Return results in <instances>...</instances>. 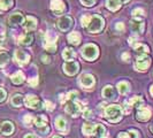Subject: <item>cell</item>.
Returning a JSON list of instances; mask_svg holds the SVG:
<instances>
[{"label":"cell","instance_id":"1","mask_svg":"<svg viewBox=\"0 0 153 138\" xmlns=\"http://www.w3.org/2000/svg\"><path fill=\"white\" fill-rule=\"evenodd\" d=\"M105 116L111 122H119L122 117V108L119 105H111L105 111Z\"/></svg>","mask_w":153,"mask_h":138},{"label":"cell","instance_id":"2","mask_svg":"<svg viewBox=\"0 0 153 138\" xmlns=\"http://www.w3.org/2000/svg\"><path fill=\"white\" fill-rule=\"evenodd\" d=\"M104 28V20L102 17L99 15H93L91 16V20L88 24V30L91 33H97L100 32Z\"/></svg>","mask_w":153,"mask_h":138},{"label":"cell","instance_id":"3","mask_svg":"<svg viewBox=\"0 0 153 138\" xmlns=\"http://www.w3.org/2000/svg\"><path fill=\"white\" fill-rule=\"evenodd\" d=\"M98 47L96 45H93V44H88V45H85L83 48H82V55H83V58L86 59V60H94L97 56H98Z\"/></svg>","mask_w":153,"mask_h":138},{"label":"cell","instance_id":"4","mask_svg":"<svg viewBox=\"0 0 153 138\" xmlns=\"http://www.w3.org/2000/svg\"><path fill=\"white\" fill-rule=\"evenodd\" d=\"M83 109V105L82 102L77 101V100H68L67 106H66V112L68 114L73 115V116H77V114Z\"/></svg>","mask_w":153,"mask_h":138},{"label":"cell","instance_id":"5","mask_svg":"<svg viewBox=\"0 0 153 138\" xmlns=\"http://www.w3.org/2000/svg\"><path fill=\"white\" fill-rule=\"evenodd\" d=\"M150 63H151L150 58L147 55H144V53H143L137 58V60L135 62V68L139 71H145L146 69L150 67Z\"/></svg>","mask_w":153,"mask_h":138},{"label":"cell","instance_id":"6","mask_svg":"<svg viewBox=\"0 0 153 138\" xmlns=\"http://www.w3.org/2000/svg\"><path fill=\"white\" fill-rule=\"evenodd\" d=\"M78 69H79V66H78V63L76 61L69 60V61H67L63 65V70H65V73L67 75H69V76H73V75L77 74Z\"/></svg>","mask_w":153,"mask_h":138},{"label":"cell","instance_id":"7","mask_svg":"<svg viewBox=\"0 0 153 138\" xmlns=\"http://www.w3.org/2000/svg\"><path fill=\"white\" fill-rule=\"evenodd\" d=\"M14 59H15V61L20 66H24V65H27L29 62L30 56H29V54L27 53V52L21 51V50H17V51H15V54H14Z\"/></svg>","mask_w":153,"mask_h":138},{"label":"cell","instance_id":"8","mask_svg":"<svg viewBox=\"0 0 153 138\" xmlns=\"http://www.w3.org/2000/svg\"><path fill=\"white\" fill-rule=\"evenodd\" d=\"M24 104L29 108H35V109L39 108L40 105H42L40 100H39L36 96H33V94H28V96L25 97V99H24Z\"/></svg>","mask_w":153,"mask_h":138},{"label":"cell","instance_id":"9","mask_svg":"<svg viewBox=\"0 0 153 138\" xmlns=\"http://www.w3.org/2000/svg\"><path fill=\"white\" fill-rule=\"evenodd\" d=\"M58 27L61 31H68L73 27V19L69 16H63L58 21Z\"/></svg>","mask_w":153,"mask_h":138},{"label":"cell","instance_id":"10","mask_svg":"<svg viewBox=\"0 0 153 138\" xmlns=\"http://www.w3.org/2000/svg\"><path fill=\"white\" fill-rule=\"evenodd\" d=\"M137 113H136V116L139 121H147L150 117H151V111L147 107H137Z\"/></svg>","mask_w":153,"mask_h":138},{"label":"cell","instance_id":"11","mask_svg":"<svg viewBox=\"0 0 153 138\" xmlns=\"http://www.w3.org/2000/svg\"><path fill=\"white\" fill-rule=\"evenodd\" d=\"M51 10L55 15H60L65 10V4L61 0H52L51 1Z\"/></svg>","mask_w":153,"mask_h":138},{"label":"cell","instance_id":"12","mask_svg":"<svg viewBox=\"0 0 153 138\" xmlns=\"http://www.w3.org/2000/svg\"><path fill=\"white\" fill-rule=\"evenodd\" d=\"M23 27H24V30L27 31V32L33 31L36 29V27H37V20L35 17H32V16H28L25 19V21H24V25Z\"/></svg>","mask_w":153,"mask_h":138},{"label":"cell","instance_id":"13","mask_svg":"<svg viewBox=\"0 0 153 138\" xmlns=\"http://www.w3.org/2000/svg\"><path fill=\"white\" fill-rule=\"evenodd\" d=\"M130 27L131 30L135 31V32H138V33H142L144 31V22L142 20H138V19H135V20H131L130 21Z\"/></svg>","mask_w":153,"mask_h":138},{"label":"cell","instance_id":"14","mask_svg":"<svg viewBox=\"0 0 153 138\" xmlns=\"http://www.w3.org/2000/svg\"><path fill=\"white\" fill-rule=\"evenodd\" d=\"M94 84V77L90 74H84L81 78V85L83 88H91Z\"/></svg>","mask_w":153,"mask_h":138},{"label":"cell","instance_id":"15","mask_svg":"<svg viewBox=\"0 0 153 138\" xmlns=\"http://www.w3.org/2000/svg\"><path fill=\"white\" fill-rule=\"evenodd\" d=\"M13 131H14V125H13V123L9 122V121H6V122H4L1 124V127H0V132L2 134V135H10V134H13Z\"/></svg>","mask_w":153,"mask_h":138},{"label":"cell","instance_id":"16","mask_svg":"<svg viewBox=\"0 0 153 138\" xmlns=\"http://www.w3.org/2000/svg\"><path fill=\"white\" fill-rule=\"evenodd\" d=\"M8 21H9L10 25H20L24 21V17L20 13H14V14H12V15L9 16V20Z\"/></svg>","mask_w":153,"mask_h":138},{"label":"cell","instance_id":"17","mask_svg":"<svg viewBox=\"0 0 153 138\" xmlns=\"http://www.w3.org/2000/svg\"><path fill=\"white\" fill-rule=\"evenodd\" d=\"M115 91L114 88L112 85H106L104 89H102V97L106 98V99H114Z\"/></svg>","mask_w":153,"mask_h":138},{"label":"cell","instance_id":"18","mask_svg":"<svg viewBox=\"0 0 153 138\" xmlns=\"http://www.w3.org/2000/svg\"><path fill=\"white\" fill-rule=\"evenodd\" d=\"M92 135L96 136V137H105L106 136V129H105V127L102 124H96Z\"/></svg>","mask_w":153,"mask_h":138},{"label":"cell","instance_id":"19","mask_svg":"<svg viewBox=\"0 0 153 138\" xmlns=\"http://www.w3.org/2000/svg\"><path fill=\"white\" fill-rule=\"evenodd\" d=\"M55 127H56V129L59 131H61V132H65V131L67 130V123H66V120L63 119V117H56V120H55Z\"/></svg>","mask_w":153,"mask_h":138},{"label":"cell","instance_id":"20","mask_svg":"<svg viewBox=\"0 0 153 138\" xmlns=\"http://www.w3.org/2000/svg\"><path fill=\"white\" fill-rule=\"evenodd\" d=\"M32 40H33V37H32V35L30 33H25V35H23L20 37L19 39V43L23 46H29L32 43Z\"/></svg>","mask_w":153,"mask_h":138},{"label":"cell","instance_id":"21","mask_svg":"<svg viewBox=\"0 0 153 138\" xmlns=\"http://www.w3.org/2000/svg\"><path fill=\"white\" fill-rule=\"evenodd\" d=\"M10 102H12V105H13L14 107H21V106H22V104L24 102L23 96L19 94V93H17V94H14V96L12 97Z\"/></svg>","mask_w":153,"mask_h":138},{"label":"cell","instance_id":"22","mask_svg":"<svg viewBox=\"0 0 153 138\" xmlns=\"http://www.w3.org/2000/svg\"><path fill=\"white\" fill-rule=\"evenodd\" d=\"M121 0H107L106 1V6H107L111 10H113V12H115V10H117L119 8L121 7Z\"/></svg>","mask_w":153,"mask_h":138},{"label":"cell","instance_id":"23","mask_svg":"<svg viewBox=\"0 0 153 138\" xmlns=\"http://www.w3.org/2000/svg\"><path fill=\"white\" fill-rule=\"evenodd\" d=\"M68 42L70 44H73V45H77L78 43H79V40H81V36H79V33H77V32H70L68 35Z\"/></svg>","mask_w":153,"mask_h":138},{"label":"cell","instance_id":"24","mask_svg":"<svg viewBox=\"0 0 153 138\" xmlns=\"http://www.w3.org/2000/svg\"><path fill=\"white\" fill-rule=\"evenodd\" d=\"M12 82L14 83V84H21L23 83V81H24V75H23L22 71H16L15 74L12 76Z\"/></svg>","mask_w":153,"mask_h":138},{"label":"cell","instance_id":"25","mask_svg":"<svg viewBox=\"0 0 153 138\" xmlns=\"http://www.w3.org/2000/svg\"><path fill=\"white\" fill-rule=\"evenodd\" d=\"M143 102H144V100L142 99V97H139V96H136V97H134L129 100L130 107H139V106L143 105Z\"/></svg>","mask_w":153,"mask_h":138},{"label":"cell","instance_id":"26","mask_svg":"<svg viewBox=\"0 0 153 138\" xmlns=\"http://www.w3.org/2000/svg\"><path fill=\"white\" fill-rule=\"evenodd\" d=\"M93 129H94V124L93 123H84V125H83V134H84L85 136H92V134H93Z\"/></svg>","mask_w":153,"mask_h":138},{"label":"cell","instance_id":"27","mask_svg":"<svg viewBox=\"0 0 153 138\" xmlns=\"http://www.w3.org/2000/svg\"><path fill=\"white\" fill-rule=\"evenodd\" d=\"M62 58L65 59V60H73L74 58H75V52L71 50V48H65L63 50V52H62Z\"/></svg>","mask_w":153,"mask_h":138},{"label":"cell","instance_id":"28","mask_svg":"<svg viewBox=\"0 0 153 138\" xmlns=\"http://www.w3.org/2000/svg\"><path fill=\"white\" fill-rule=\"evenodd\" d=\"M134 46V50L137 52V53H147L150 50H149V47L146 45H144V44H140V43H135V45Z\"/></svg>","mask_w":153,"mask_h":138},{"label":"cell","instance_id":"29","mask_svg":"<svg viewBox=\"0 0 153 138\" xmlns=\"http://www.w3.org/2000/svg\"><path fill=\"white\" fill-rule=\"evenodd\" d=\"M117 90H119V92L121 94H127L129 92V90H130V86H129V84L127 82H120L117 84Z\"/></svg>","mask_w":153,"mask_h":138},{"label":"cell","instance_id":"30","mask_svg":"<svg viewBox=\"0 0 153 138\" xmlns=\"http://www.w3.org/2000/svg\"><path fill=\"white\" fill-rule=\"evenodd\" d=\"M44 48H45L46 51L53 53V52L56 51V44H55V42H48V40H45V43H44Z\"/></svg>","mask_w":153,"mask_h":138},{"label":"cell","instance_id":"31","mask_svg":"<svg viewBox=\"0 0 153 138\" xmlns=\"http://www.w3.org/2000/svg\"><path fill=\"white\" fill-rule=\"evenodd\" d=\"M13 1L12 0H0V12L7 10L8 8L12 7Z\"/></svg>","mask_w":153,"mask_h":138},{"label":"cell","instance_id":"32","mask_svg":"<svg viewBox=\"0 0 153 138\" xmlns=\"http://www.w3.org/2000/svg\"><path fill=\"white\" fill-rule=\"evenodd\" d=\"M35 124L38 127V128H42V127H45L47 125V119L45 116H38L35 119Z\"/></svg>","mask_w":153,"mask_h":138},{"label":"cell","instance_id":"33","mask_svg":"<svg viewBox=\"0 0 153 138\" xmlns=\"http://www.w3.org/2000/svg\"><path fill=\"white\" fill-rule=\"evenodd\" d=\"M8 60H9V55L6 52H1L0 53V68L5 67L8 63Z\"/></svg>","mask_w":153,"mask_h":138},{"label":"cell","instance_id":"34","mask_svg":"<svg viewBox=\"0 0 153 138\" xmlns=\"http://www.w3.org/2000/svg\"><path fill=\"white\" fill-rule=\"evenodd\" d=\"M23 122H24V124L27 127H31L33 124V122H35V119H33V116L31 114H27L23 117Z\"/></svg>","mask_w":153,"mask_h":138},{"label":"cell","instance_id":"35","mask_svg":"<svg viewBox=\"0 0 153 138\" xmlns=\"http://www.w3.org/2000/svg\"><path fill=\"white\" fill-rule=\"evenodd\" d=\"M77 96H78V92L77 91L69 92L68 94H67V97H66V100H67V101H68V100H76Z\"/></svg>","mask_w":153,"mask_h":138},{"label":"cell","instance_id":"36","mask_svg":"<svg viewBox=\"0 0 153 138\" xmlns=\"http://www.w3.org/2000/svg\"><path fill=\"white\" fill-rule=\"evenodd\" d=\"M90 20H91V16H90V15H84L83 17H82V20H81L82 25H83L84 28H86V27H88V24H89V22H90Z\"/></svg>","mask_w":153,"mask_h":138},{"label":"cell","instance_id":"37","mask_svg":"<svg viewBox=\"0 0 153 138\" xmlns=\"http://www.w3.org/2000/svg\"><path fill=\"white\" fill-rule=\"evenodd\" d=\"M144 14V10L142 9V8H136V9H134L132 10V15L134 16H140Z\"/></svg>","mask_w":153,"mask_h":138},{"label":"cell","instance_id":"38","mask_svg":"<svg viewBox=\"0 0 153 138\" xmlns=\"http://www.w3.org/2000/svg\"><path fill=\"white\" fill-rule=\"evenodd\" d=\"M45 108L47 109V111H53V109H54V104L47 100V101H45Z\"/></svg>","mask_w":153,"mask_h":138},{"label":"cell","instance_id":"39","mask_svg":"<svg viewBox=\"0 0 153 138\" xmlns=\"http://www.w3.org/2000/svg\"><path fill=\"white\" fill-rule=\"evenodd\" d=\"M81 2L84 5V6H92L94 2H96V0H81Z\"/></svg>","mask_w":153,"mask_h":138},{"label":"cell","instance_id":"40","mask_svg":"<svg viewBox=\"0 0 153 138\" xmlns=\"http://www.w3.org/2000/svg\"><path fill=\"white\" fill-rule=\"evenodd\" d=\"M6 96H7L6 91H5L4 89H1V88H0V102H1V101H4V100L6 99Z\"/></svg>","mask_w":153,"mask_h":138},{"label":"cell","instance_id":"41","mask_svg":"<svg viewBox=\"0 0 153 138\" xmlns=\"http://www.w3.org/2000/svg\"><path fill=\"white\" fill-rule=\"evenodd\" d=\"M83 116H84L85 119H90L92 116V112L90 109H88V108H85L84 112H83Z\"/></svg>","mask_w":153,"mask_h":138},{"label":"cell","instance_id":"42","mask_svg":"<svg viewBox=\"0 0 153 138\" xmlns=\"http://www.w3.org/2000/svg\"><path fill=\"white\" fill-rule=\"evenodd\" d=\"M37 83H38V78H37V77H32V78L29 79V84H30L31 86H36Z\"/></svg>","mask_w":153,"mask_h":138},{"label":"cell","instance_id":"43","mask_svg":"<svg viewBox=\"0 0 153 138\" xmlns=\"http://www.w3.org/2000/svg\"><path fill=\"white\" fill-rule=\"evenodd\" d=\"M123 23H117L116 24V30H119V31H122L123 30Z\"/></svg>","mask_w":153,"mask_h":138},{"label":"cell","instance_id":"44","mask_svg":"<svg viewBox=\"0 0 153 138\" xmlns=\"http://www.w3.org/2000/svg\"><path fill=\"white\" fill-rule=\"evenodd\" d=\"M42 61L44 62V63H50V58L48 56H42Z\"/></svg>","mask_w":153,"mask_h":138},{"label":"cell","instance_id":"45","mask_svg":"<svg viewBox=\"0 0 153 138\" xmlns=\"http://www.w3.org/2000/svg\"><path fill=\"white\" fill-rule=\"evenodd\" d=\"M130 58V55H129V53H123L122 54V59L124 60V61H128V59Z\"/></svg>","mask_w":153,"mask_h":138},{"label":"cell","instance_id":"46","mask_svg":"<svg viewBox=\"0 0 153 138\" xmlns=\"http://www.w3.org/2000/svg\"><path fill=\"white\" fill-rule=\"evenodd\" d=\"M130 135L128 134V132H120V135H119V137H129Z\"/></svg>","mask_w":153,"mask_h":138},{"label":"cell","instance_id":"47","mask_svg":"<svg viewBox=\"0 0 153 138\" xmlns=\"http://www.w3.org/2000/svg\"><path fill=\"white\" fill-rule=\"evenodd\" d=\"M150 93H151V94L153 96V85L151 86V89H150Z\"/></svg>","mask_w":153,"mask_h":138},{"label":"cell","instance_id":"48","mask_svg":"<svg viewBox=\"0 0 153 138\" xmlns=\"http://www.w3.org/2000/svg\"><path fill=\"white\" fill-rule=\"evenodd\" d=\"M25 137H27V138H28V137H36V136H35V135H27Z\"/></svg>","mask_w":153,"mask_h":138},{"label":"cell","instance_id":"49","mask_svg":"<svg viewBox=\"0 0 153 138\" xmlns=\"http://www.w3.org/2000/svg\"><path fill=\"white\" fill-rule=\"evenodd\" d=\"M121 1H122V2H128L129 0H121Z\"/></svg>","mask_w":153,"mask_h":138}]
</instances>
